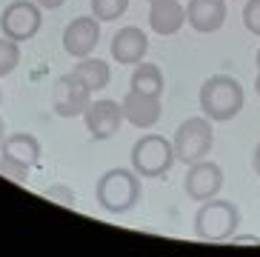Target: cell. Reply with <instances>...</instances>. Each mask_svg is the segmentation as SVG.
Returning a JSON list of instances; mask_svg holds the SVG:
<instances>
[{"label":"cell","instance_id":"1","mask_svg":"<svg viewBox=\"0 0 260 257\" xmlns=\"http://www.w3.org/2000/svg\"><path fill=\"white\" fill-rule=\"evenodd\" d=\"M140 191L143 186L135 169H109L100 174L98 186H94V200L109 214H126L138 206Z\"/></svg>","mask_w":260,"mask_h":257},{"label":"cell","instance_id":"2","mask_svg":"<svg viewBox=\"0 0 260 257\" xmlns=\"http://www.w3.org/2000/svg\"><path fill=\"white\" fill-rule=\"evenodd\" d=\"M243 86L232 75H214L200 86V109L212 123H226L243 109Z\"/></svg>","mask_w":260,"mask_h":257},{"label":"cell","instance_id":"3","mask_svg":"<svg viewBox=\"0 0 260 257\" xmlns=\"http://www.w3.org/2000/svg\"><path fill=\"white\" fill-rule=\"evenodd\" d=\"M240 226V209L232 200H206L200 203V209L194 212V237L209 243H223L232 240Z\"/></svg>","mask_w":260,"mask_h":257},{"label":"cell","instance_id":"4","mask_svg":"<svg viewBox=\"0 0 260 257\" xmlns=\"http://www.w3.org/2000/svg\"><path fill=\"white\" fill-rule=\"evenodd\" d=\"M132 169L140 177H154L160 180L172 172V166L177 163L175 157V146L169 143L163 135H143L138 143L132 146Z\"/></svg>","mask_w":260,"mask_h":257},{"label":"cell","instance_id":"5","mask_svg":"<svg viewBox=\"0 0 260 257\" xmlns=\"http://www.w3.org/2000/svg\"><path fill=\"white\" fill-rule=\"evenodd\" d=\"M172 146H175V157L186 166L198 163V160H206V154L214 146V128L212 120L206 114L203 117H189L177 126L175 137H172Z\"/></svg>","mask_w":260,"mask_h":257},{"label":"cell","instance_id":"6","mask_svg":"<svg viewBox=\"0 0 260 257\" xmlns=\"http://www.w3.org/2000/svg\"><path fill=\"white\" fill-rule=\"evenodd\" d=\"M43 26V9L35 0H12L3 12H0V31L3 38L26 43L40 31Z\"/></svg>","mask_w":260,"mask_h":257},{"label":"cell","instance_id":"7","mask_svg":"<svg viewBox=\"0 0 260 257\" xmlns=\"http://www.w3.org/2000/svg\"><path fill=\"white\" fill-rule=\"evenodd\" d=\"M92 94L94 91L75 75H60L54 80V91H52V109L57 117H77V114H83L92 103Z\"/></svg>","mask_w":260,"mask_h":257},{"label":"cell","instance_id":"8","mask_svg":"<svg viewBox=\"0 0 260 257\" xmlns=\"http://www.w3.org/2000/svg\"><path fill=\"white\" fill-rule=\"evenodd\" d=\"M223 189V169L212 160H198L191 163L189 172L183 177V191L189 200H198V203H206L212 197H217Z\"/></svg>","mask_w":260,"mask_h":257},{"label":"cell","instance_id":"9","mask_svg":"<svg viewBox=\"0 0 260 257\" xmlns=\"http://www.w3.org/2000/svg\"><path fill=\"white\" fill-rule=\"evenodd\" d=\"M83 123L92 140H109L123 126V109L117 100H92L83 112Z\"/></svg>","mask_w":260,"mask_h":257},{"label":"cell","instance_id":"10","mask_svg":"<svg viewBox=\"0 0 260 257\" xmlns=\"http://www.w3.org/2000/svg\"><path fill=\"white\" fill-rule=\"evenodd\" d=\"M100 40V20L98 17H75V20L63 29V49L66 54H72L75 60L89 57L98 49Z\"/></svg>","mask_w":260,"mask_h":257},{"label":"cell","instance_id":"11","mask_svg":"<svg viewBox=\"0 0 260 257\" xmlns=\"http://www.w3.org/2000/svg\"><path fill=\"white\" fill-rule=\"evenodd\" d=\"M123 120L132 123L135 128H152L154 123L160 120V98H152V94H143V91L129 89L123 94Z\"/></svg>","mask_w":260,"mask_h":257},{"label":"cell","instance_id":"12","mask_svg":"<svg viewBox=\"0 0 260 257\" xmlns=\"http://www.w3.org/2000/svg\"><path fill=\"white\" fill-rule=\"evenodd\" d=\"M146 52H149V38L140 26H123V29L115 31L112 38V57L115 63H123V66H138L143 63Z\"/></svg>","mask_w":260,"mask_h":257},{"label":"cell","instance_id":"13","mask_svg":"<svg viewBox=\"0 0 260 257\" xmlns=\"http://www.w3.org/2000/svg\"><path fill=\"white\" fill-rule=\"evenodd\" d=\"M186 23L200 35H212L226 23V0H189Z\"/></svg>","mask_w":260,"mask_h":257},{"label":"cell","instance_id":"14","mask_svg":"<svg viewBox=\"0 0 260 257\" xmlns=\"http://www.w3.org/2000/svg\"><path fill=\"white\" fill-rule=\"evenodd\" d=\"M186 23V6L180 0H154L149 3V26L154 35H177L180 26Z\"/></svg>","mask_w":260,"mask_h":257},{"label":"cell","instance_id":"15","mask_svg":"<svg viewBox=\"0 0 260 257\" xmlns=\"http://www.w3.org/2000/svg\"><path fill=\"white\" fill-rule=\"evenodd\" d=\"M0 154H9V157H17L23 163H29V166H35L40 160V154H43V149H40V140L31 132H12V135H6V140L0 146Z\"/></svg>","mask_w":260,"mask_h":257},{"label":"cell","instance_id":"16","mask_svg":"<svg viewBox=\"0 0 260 257\" xmlns=\"http://www.w3.org/2000/svg\"><path fill=\"white\" fill-rule=\"evenodd\" d=\"M80 80H83L86 86L92 91H100V89H106L109 80H112V69H109L106 60H100V57H80V60L75 63V69H72Z\"/></svg>","mask_w":260,"mask_h":257},{"label":"cell","instance_id":"17","mask_svg":"<svg viewBox=\"0 0 260 257\" xmlns=\"http://www.w3.org/2000/svg\"><path fill=\"white\" fill-rule=\"evenodd\" d=\"M129 86L135 91H143V94H152V98H160L163 94V69L154 66V63H138L135 72H132Z\"/></svg>","mask_w":260,"mask_h":257},{"label":"cell","instance_id":"18","mask_svg":"<svg viewBox=\"0 0 260 257\" xmlns=\"http://www.w3.org/2000/svg\"><path fill=\"white\" fill-rule=\"evenodd\" d=\"M29 163L17 157H9V154H0V177H9L17 186H29Z\"/></svg>","mask_w":260,"mask_h":257},{"label":"cell","instance_id":"19","mask_svg":"<svg viewBox=\"0 0 260 257\" xmlns=\"http://www.w3.org/2000/svg\"><path fill=\"white\" fill-rule=\"evenodd\" d=\"M129 9V0H92V15L100 23H112Z\"/></svg>","mask_w":260,"mask_h":257},{"label":"cell","instance_id":"20","mask_svg":"<svg viewBox=\"0 0 260 257\" xmlns=\"http://www.w3.org/2000/svg\"><path fill=\"white\" fill-rule=\"evenodd\" d=\"M20 63V43L9 38H0V77L12 75Z\"/></svg>","mask_w":260,"mask_h":257},{"label":"cell","instance_id":"21","mask_svg":"<svg viewBox=\"0 0 260 257\" xmlns=\"http://www.w3.org/2000/svg\"><path fill=\"white\" fill-rule=\"evenodd\" d=\"M43 197H46V200H54V203H60V206H66V209H75L77 206V195L69 189V186H63V183H54V186L43 189Z\"/></svg>","mask_w":260,"mask_h":257},{"label":"cell","instance_id":"22","mask_svg":"<svg viewBox=\"0 0 260 257\" xmlns=\"http://www.w3.org/2000/svg\"><path fill=\"white\" fill-rule=\"evenodd\" d=\"M243 26L254 38H260V0H249L243 6Z\"/></svg>","mask_w":260,"mask_h":257},{"label":"cell","instance_id":"23","mask_svg":"<svg viewBox=\"0 0 260 257\" xmlns=\"http://www.w3.org/2000/svg\"><path fill=\"white\" fill-rule=\"evenodd\" d=\"M35 3H38L40 9H60L66 0H35Z\"/></svg>","mask_w":260,"mask_h":257},{"label":"cell","instance_id":"24","mask_svg":"<svg viewBox=\"0 0 260 257\" xmlns=\"http://www.w3.org/2000/svg\"><path fill=\"white\" fill-rule=\"evenodd\" d=\"M252 169H254V174L260 177V143L254 146V151H252Z\"/></svg>","mask_w":260,"mask_h":257},{"label":"cell","instance_id":"25","mask_svg":"<svg viewBox=\"0 0 260 257\" xmlns=\"http://www.w3.org/2000/svg\"><path fill=\"white\" fill-rule=\"evenodd\" d=\"M3 140H6V123H3V117H0V146H3Z\"/></svg>","mask_w":260,"mask_h":257},{"label":"cell","instance_id":"26","mask_svg":"<svg viewBox=\"0 0 260 257\" xmlns=\"http://www.w3.org/2000/svg\"><path fill=\"white\" fill-rule=\"evenodd\" d=\"M254 91H257V98H260V66H257V77H254Z\"/></svg>","mask_w":260,"mask_h":257},{"label":"cell","instance_id":"27","mask_svg":"<svg viewBox=\"0 0 260 257\" xmlns=\"http://www.w3.org/2000/svg\"><path fill=\"white\" fill-rule=\"evenodd\" d=\"M257 66H260V49H257Z\"/></svg>","mask_w":260,"mask_h":257},{"label":"cell","instance_id":"28","mask_svg":"<svg viewBox=\"0 0 260 257\" xmlns=\"http://www.w3.org/2000/svg\"><path fill=\"white\" fill-rule=\"evenodd\" d=\"M0 103H3V89H0Z\"/></svg>","mask_w":260,"mask_h":257},{"label":"cell","instance_id":"29","mask_svg":"<svg viewBox=\"0 0 260 257\" xmlns=\"http://www.w3.org/2000/svg\"><path fill=\"white\" fill-rule=\"evenodd\" d=\"M149 3H154V0H149Z\"/></svg>","mask_w":260,"mask_h":257}]
</instances>
